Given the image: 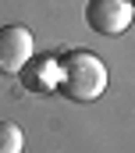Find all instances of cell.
<instances>
[{
  "mask_svg": "<svg viewBox=\"0 0 135 153\" xmlns=\"http://www.w3.org/2000/svg\"><path fill=\"white\" fill-rule=\"evenodd\" d=\"M22 82L32 93H53L57 89V57H43V61H36L32 68L25 64L22 68Z\"/></svg>",
  "mask_w": 135,
  "mask_h": 153,
  "instance_id": "4",
  "label": "cell"
},
{
  "mask_svg": "<svg viewBox=\"0 0 135 153\" xmlns=\"http://www.w3.org/2000/svg\"><path fill=\"white\" fill-rule=\"evenodd\" d=\"M132 0H89L85 4V25L100 36H121L132 25Z\"/></svg>",
  "mask_w": 135,
  "mask_h": 153,
  "instance_id": "2",
  "label": "cell"
},
{
  "mask_svg": "<svg viewBox=\"0 0 135 153\" xmlns=\"http://www.w3.org/2000/svg\"><path fill=\"white\" fill-rule=\"evenodd\" d=\"M57 89L75 103H93L107 89V64L89 50H64L57 57Z\"/></svg>",
  "mask_w": 135,
  "mask_h": 153,
  "instance_id": "1",
  "label": "cell"
},
{
  "mask_svg": "<svg viewBox=\"0 0 135 153\" xmlns=\"http://www.w3.org/2000/svg\"><path fill=\"white\" fill-rule=\"evenodd\" d=\"M25 135L14 121H0V153H22Z\"/></svg>",
  "mask_w": 135,
  "mask_h": 153,
  "instance_id": "5",
  "label": "cell"
},
{
  "mask_svg": "<svg viewBox=\"0 0 135 153\" xmlns=\"http://www.w3.org/2000/svg\"><path fill=\"white\" fill-rule=\"evenodd\" d=\"M32 32L25 25H4L0 29V71H22L32 61Z\"/></svg>",
  "mask_w": 135,
  "mask_h": 153,
  "instance_id": "3",
  "label": "cell"
}]
</instances>
